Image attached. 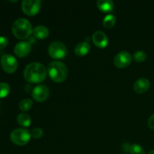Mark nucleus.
Instances as JSON below:
<instances>
[{"mask_svg":"<svg viewBox=\"0 0 154 154\" xmlns=\"http://www.w3.org/2000/svg\"><path fill=\"white\" fill-rule=\"evenodd\" d=\"M23 76L29 83H41L46 78L47 69L42 63H31L24 69Z\"/></svg>","mask_w":154,"mask_h":154,"instance_id":"obj_1","label":"nucleus"},{"mask_svg":"<svg viewBox=\"0 0 154 154\" xmlns=\"http://www.w3.org/2000/svg\"><path fill=\"white\" fill-rule=\"evenodd\" d=\"M48 73L52 81L61 83L68 77V69L66 65L60 61L51 62L48 66Z\"/></svg>","mask_w":154,"mask_h":154,"instance_id":"obj_2","label":"nucleus"},{"mask_svg":"<svg viewBox=\"0 0 154 154\" xmlns=\"http://www.w3.org/2000/svg\"><path fill=\"white\" fill-rule=\"evenodd\" d=\"M11 29L15 37L20 39H26L31 35L33 29L31 23L28 20L19 18L14 22Z\"/></svg>","mask_w":154,"mask_h":154,"instance_id":"obj_3","label":"nucleus"},{"mask_svg":"<svg viewBox=\"0 0 154 154\" xmlns=\"http://www.w3.org/2000/svg\"><path fill=\"white\" fill-rule=\"evenodd\" d=\"M30 138H31L30 132L26 129L23 128L14 129L10 135L11 141L18 146H23L28 144Z\"/></svg>","mask_w":154,"mask_h":154,"instance_id":"obj_4","label":"nucleus"},{"mask_svg":"<svg viewBox=\"0 0 154 154\" xmlns=\"http://www.w3.org/2000/svg\"><path fill=\"white\" fill-rule=\"evenodd\" d=\"M48 54L56 60L64 58L67 54V48L63 42L60 41L53 42L48 48Z\"/></svg>","mask_w":154,"mask_h":154,"instance_id":"obj_5","label":"nucleus"},{"mask_svg":"<svg viewBox=\"0 0 154 154\" xmlns=\"http://www.w3.org/2000/svg\"><path fill=\"white\" fill-rule=\"evenodd\" d=\"M42 2L40 0H23L21 8L24 13L28 16H34L40 11Z\"/></svg>","mask_w":154,"mask_h":154,"instance_id":"obj_6","label":"nucleus"},{"mask_svg":"<svg viewBox=\"0 0 154 154\" xmlns=\"http://www.w3.org/2000/svg\"><path fill=\"white\" fill-rule=\"evenodd\" d=\"M1 66L5 72L12 74L17 69L18 63L14 56L11 54H5L1 58Z\"/></svg>","mask_w":154,"mask_h":154,"instance_id":"obj_7","label":"nucleus"},{"mask_svg":"<svg viewBox=\"0 0 154 154\" xmlns=\"http://www.w3.org/2000/svg\"><path fill=\"white\" fill-rule=\"evenodd\" d=\"M131 63H132V56L128 51H120L114 57V66L120 69L127 67L130 65Z\"/></svg>","mask_w":154,"mask_h":154,"instance_id":"obj_8","label":"nucleus"},{"mask_svg":"<svg viewBox=\"0 0 154 154\" xmlns=\"http://www.w3.org/2000/svg\"><path fill=\"white\" fill-rule=\"evenodd\" d=\"M49 88L47 86L43 85V84H40V85H38L37 87H35L32 90V96L33 99L38 102H42L47 100L48 98L49 97Z\"/></svg>","mask_w":154,"mask_h":154,"instance_id":"obj_9","label":"nucleus"},{"mask_svg":"<svg viewBox=\"0 0 154 154\" xmlns=\"http://www.w3.org/2000/svg\"><path fill=\"white\" fill-rule=\"evenodd\" d=\"M32 49L31 44L29 42H26V41H23V42H20L15 45L14 49V52L16 54L17 57H26L30 53Z\"/></svg>","mask_w":154,"mask_h":154,"instance_id":"obj_10","label":"nucleus"},{"mask_svg":"<svg viewBox=\"0 0 154 154\" xmlns=\"http://www.w3.org/2000/svg\"><path fill=\"white\" fill-rule=\"evenodd\" d=\"M94 45L99 48H104L108 45V38L106 34L102 31H96L92 36Z\"/></svg>","mask_w":154,"mask_h":154,"instance_id":"obj_11","label":"nucleus"},{"mask_svg":"<svg viewBox=\"0 0 154 154\" xmlns=\"http://www.w3.org/2000/svg\"><path fill=\"white\" fill-rule=\"evenodd\" d=\"M150 81L145 78H141L137 80L134 84V90L137 93H144L150 88Z\"/></svg>","mask_w":154,"mask_h":154,"instance_id":"obj_12","label":"nucleus"},{"mask_svg":"<svg viewBox=\"0 0 154 154\" xmlns=\"http://www.w3.org/2000/svg\"><path fill=\"white\" fill-rule=\"evenodd\" d=\"M32 34L36 38L45 39L49 35V29L45 26H37L33 29Z\"/></svg>","mask_w":154,"mask_h":154,"instance_id":"obj_13","label":"nucleus"},{"mask_svg":"<svg viewBox=\"0 0 154 154\" xmlns=\"http://www.w3.org/2000/svg\"><path fill=\"white\" fill-rule=\"evenodd\" d=\"M90 45L88 42H80L79 44L77 45V46L75 48V52L76 55L83 57L85 56L90 52Z\"/></svg>","mask_w":154,"mask_h":154,"instance_id":"obj_14","label":"nucleus"},{"mask_svg":"<svg viewBox=\"0 0 154 154\" xmlns=\"http://www.w3.org/2000/svg\"><path fill=\"white\" fill-rule=\"evenodd\" d=\"M97 7L101 11L108 13L111 12L114 9V2L111 0H99L96 2Z\"/></svg>","mask_w":154,"mask_h":154,"instance_id":"obj_15","label":"nucleus"},{"mask_svg":"<svg viewBox=\"0 0 154 154\" xmlns=\"http://www.w3.org/2000/svg\"><path fill=\"white\" fill-rule=\"evenodd\" d=\"M17 120V123L23 127H29L32 123L30 116L25 113H21V114H18Z\"/></svg>","mask_w":154,"mask_h":154,"instance_id":"obj_16","label":"nucleus"},{"mask_svg":"<svg viewBox=\"0 0 154 154\" xmlns=\"http://www.w3.org/2000/svg\"><path fill=\"white\" fill-rule=\"evenodd\" d=\"M116 18L113 14H108L103 20V26L107 29H111L115 25Z\"/></svg>","mask_w":154,"mask_h":154,"instance_id":"obj_17","label":"nucleus"},{"mask_svg":"<svg viewBox=\"0 0 154 154\" xmlns=\"http://www.w3.org/2000/svg\"><path fill=\"white\" fill-rule=\"evenodd\" d=\"M33 105V102L30 99H24L20 101L19 104V108L21 111H29Z\"/></svg>","mask_w":154,"mask_h":154,"instance_id":"obj_18","label":"nucleus"},{"mask_svg":"<svg viewBox=\"0 0 154 154\" xmlns=\"http://www.w3.org/2000/svg\"><path fill=\"white\" fill-rule=\"evenodd\" d=\"M129 154H145L144 149L138 144H131L129 150Z\"/></svg>","mask_w":154,"mask_h":154,"instance_id":"obj_19","label":"nucleus"},{"mask_svg":"<svg viewBox=\"0 0 154 154\" xmlns=\"http://www.w3.org/2000/svg\"><path fill=\"white\" fill-rule=\"evenodd\" d=\"M10 93V86L7 83H0V99L5 98Z\"/></svg>","mask_w":154,"mask_h":154,"instance_id":"obj_20","label":"nucleus"},{"mask_svg":"<svg viewBox=\"0 0 154 154\" xmlns=\"http://www.w3.org/2000/svg\"><path fill=\"white\" fill-rule=\"evenodd\" d=\"M133 59L138 63H142L147 59V54L143 51H138L134 53Z\"/></svg>","mask_w":154,"mask_h":154,"instance_id":"obj_21","label":"nucleus"},{"mask_svg":"<svg viewBox=\"0 0 154 154\" xmlns=\"http://www.w3.org/2000/svg\"><path fill=\"white\" fill-rule=\"evenodd\" d=\"M44 132L42 129L40 128H35L32 130L30 132V135L31 137H32L33 138H35V139H38L41 137H42L43 135Z\"/></svg>","mask_w":154,"mask_h":154,"instance_id":"obj_22","label":"nucleus"},{"mask_svg":"<svg viewBox=\"0 0 154 154\" xmlns=\"http://www.w3.org/2000/svg\"><path fill=\"white\" fill-rule=\"evenodd\" d=\"M8 44V39L5 36H0V49L5 48Z\"/></svg>","mask_w":154,"mask_h":154,"instance_id":"obj_23","label":"nucleus"},{"mask_svg":"<svg viewBox=\"0 0 154 154\" xmlns=\"http://www.w3.org/2000/svg\"><path fill=\"white\" fill-rule=\"evenodd\" d=\"M147 125H148V126L150 128V129H154V114H152V115L150 117V118L148 119Z\"/></svg>","mask_w":154,"mask_h":154,"instance_id":"obj_24","label":"nucleus"},{"mask_svg":"<svg viewBox=\"0 0 154 154\" xmlns=\"http://www.w3.org/2000/svg\"><path fill=\"white\" fill-rule=\"evenodd\" d=\"M148 154H154V150H151V151H150V152H149Z\"/></svg>","mask_w":154,"mask_h":154,"instance_id":"obj_25","label":"nucleus"}]
</instances>
